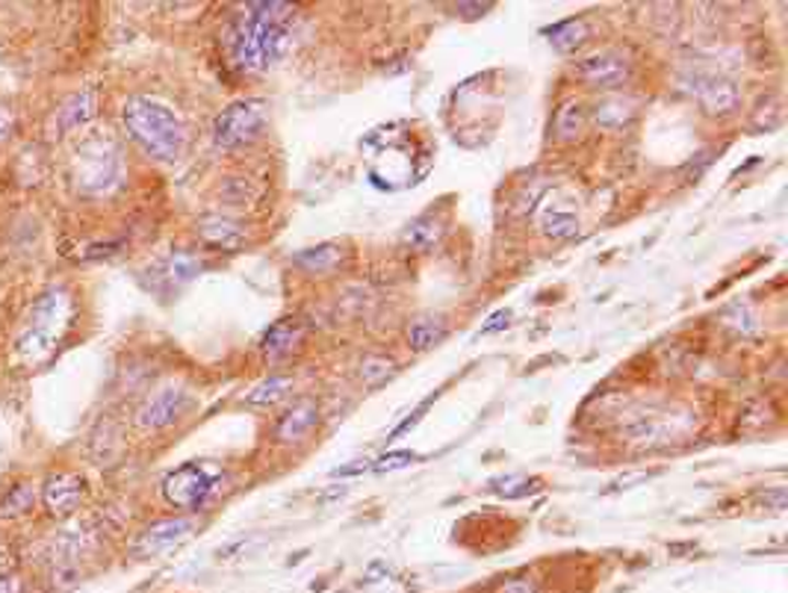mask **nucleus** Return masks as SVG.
Masks as SVG:
<instances>
[{"instance_id":"nucleus-29","label":"nucleus","mask_w":788,"mask_h":593,"mask_svg":"<svg viewBox=\"0 0 788 593\" xmlns=\"http://www.w3.org/2000/svg\"><path fill=\"white\" fill-rule=\"evenodd\" d=\"M414 461H417V455H414V452H390V455H384V458H379L372 470H375V472H396V470H405V467H410Z\"/></svg>"},{"instance_id":"nucleus-27","label":"nucleus","mask_w":788,"mask_h":593,"mask_svg":"<svg viewBox=\"0 0 788 593\" xmlns=\"http://www.w3.org/2000/svg\"><path fill=\"white\" fill-rule=\"evenodd\" d=\"M393 372V360L390 358H381V355H370V358H363L361 363V381L367 387H375L381 384L384 378Z\"/></svg>"},{"instance_id":"nucleus-26","label":"nucleus","mask_w":788,"mask_h":593,"mask_svg":"<svg viewBox=\"0 0 788 593\" xmlns=\"http://www.w3.org/2000/svg\"><path fill=\"white\" fill-rule=\"evenodd\" d=\"M491 490L505 496V500H520V496H529L534 490H541V481L526 479V475H508V479L491 481Z\"/></svg>"},{"instance_id":"nucleus-18","label":"nucleus","mask_w":788,"mask_h":593,"mask_svg":"<svg viewBox=\"0 0 788 593\" xmlns=\"http://www.w3.org/2000/svg\"><path fill=\"white\" fill-rule=\"evenodd\" d=\"M295 264L304 266L307 272L314 275H325V272H334L337 266L342 264V248L340 245H316V248H304L295 255Z\"/></svg>"},{"instance_id":"nucleus-3","label":"nucleus","mask_w":788,"mask_h":593,"mask_svg":"<svg viewBox=\"0 0 788 593\" xmlns=\"http://www.w3.org/2000/svg\"><path fill=\"white\" fill-rule=\"evenodd\" d=\"M71 313H75V304H71V295L66 290L54 287V290L45 292L24 320V328L15 339V355L24 363H42L50 351L57 349V343L71 325Z\"/></svg>"},{"instance_id":"nucleus-10","label":"nucleus","mask_w":788,"mask_h":593,"mask_svg":"<svg viewBox=\"0 0 788 593\" xmlns=\"http://www.w3.org/2000/svg\"><path fill=\"white\" fill-rule=\"evenodd\" d=\"M629 71H632L629 59L623 57V54H618V51L590 54V57L582 59L579 68H576V75L588 86H594V89H618V86H623L629 80Z\"/></svg>"},{"instance_id":"nucleus-19","label":"nucleus","mask_w":788,"mask_h":593,"mask_svg":"<svg viewBox=\"0 0 788 593\" xmlns=\"http://www.w3.org/2000/svg\"><path fill=\"white\" fill-rule=\"evenodd\" d=\"M447 334V325L440 316H419L408 325V346L414 351H428Z\"/></svg>"},{"instance_id":"nucleus-13","label":"nucleus","mask_w":788,"mask_h":593,"mask_svg":"<svg viewBox=\"0 0 788 593\" xmlns=\"http://www.w3.org/2000/svg\"><path fill=\"white\" fill-rule=\"evenodd\" d=\"M199 234L204 243L213 245V248H222V251H237V248L246 245L243 227L225 216H204L199 222Z\"/></svg>"},{"instance_id":"nucleus-7","label":"nucleus","mask_w":788,"mask_h":593,"mask_svg":"<svg viewBox=\"0 0 788 593\" xmlns=\"http://www.w3.org/2000/svg\"><path fill=\"white\" fill-rule=\"evenodd\" d=\"M679 86L691 94L709 115H732L741 104V89L735 80L718 71H688L679 77Z\"/></svg>"},{"instance_id":"nucleus-22","label":"nucleus","mask_w":788,"mask_h":593,"mask_svg":"<svg viewBox=\"0 0 788 593\" xmlns=\"http://www.w3.org/2000/svg\"><path fill=\"white\" fill-rule=\"evenodd\" d=\"M199 272H201V260L195 255H187V251H175V255L162 264V278L169 283H175V287L190 283Z\"/></svg>"},{"instance_id":"nucleus-9","label":"nucleus","mask_w":788,"mask_h":593,"mask_svg":"<svg viewBox=\"0 0 788 593\" xmlns=\"http://www.w3.org/2000/svg\"><path fill=\"white\" fill-rule=\"evenodd\" d=\"M187 407H190V395L183 393L181 387H162L139 407L136 423H139V428H148V432H160L166 425L178 423Z\"/></svg>"},{"instance_id":"nucleus-1","label":"nucleus","mask_w":788,"mask_h":593,"mask_svg":"<svg viewBox=\"0 0 788 593\" xmlns=\"http://www.w3.org/2000/svg\"><path fill=\"white\" fill-rule=\"evenodd\" d=\"M290 3H248L230 30V57L239 71L260 75L278 66L293 47V33L286 21L293 19Z\"/></svg>"},{"instance_id":"nucleus-23","label":"nucleus","mask_w":788,"mask_h":593,"mask_svg":"<svg viewBox=\"0 0 788 593\" xmlns=\"http://www.w3.org/2000/svg\"><path fill=\"white\" fill-rule=\"evenodd\" d=\"M290 387H293V378L272 376V378H267V381H260V384H257L255 390L246 395V402L248 405H260V407L275 405V402H281V399H284Z\"/></svg>"},{"instance_id":"nucleus-12","label":"nucleus","mask_w":788,"mask_h":593,"mask_svg":"<svg viewBox=\"0 0 788 593\" xmlns=\"http://www.w3.org/2000/svg\"><path fill=\"white\" fill-rule=\"evenodd\" d=\"M83 500V479L80 475H71V472H59V475H50L48 484H45V505H48L50 514H68V511L77 508V502Z\"/></svg>"},{"instance_id":"nucleus-11","label":"nucleus","mask_w":788,"mask_h":593,"mask_svg":"<svg viewBox=\"0 0 788 593\" xmlns=\"http://www.w3.org/2000/svg\"><path fill=\"white\" fill-rule=\"evenodd\" d=\"M192 528H195V523L190 517L160 519V523H154V526H148L143 535L136 537L131 552H134V558L160 556L166 549L178 547L181 540H187L192 535Z\"/></svg>"},{"instance_id":"nucleus-5","label":"nucleus","mask_w":788,"mask_h":593,"mask_svg":"<svg viewBox=\"0 0 788 593\" xmlns=\"http://www.w3.org/2000/svg\"><path fill=\"white\" fill-rule=\"evenodd\" d=\"M222 488V472L210 463H183L162 481V496L175 508L195 511Z\"/></svg>"},{"instance_id":"nucleus-21","label":"nucleus","mask_w":788,"mask_h":593,"mask_svg":"<svg viewBox=\"0 0 788 593\" xmlns=\"http://www.w3.org/2000/svg\"><path fill=\"white\" fill-rule=\"evenodd\" d=\"M588 36H590V30L582 19L561 21V24H555V27L550 30V42L559 47V51H564V54L585 45V42H588Z\"/></svg>"},{"instance_id":"nucleus-33","label":"nucleus","mask_w":788,"mask_h":593,"mask_svg":"<svg viewBox=\"0 0 788 593\" xmlns=\"http://www.w3.org/2000/svg\"><path fill=\"white\" fill-rule=\"evenodd\" d=\"M508 320H511V313L508 311H499L491 316V322H487L485 328H482V334H494V331H503L505 325H508Z\"/></svg>"},{"instance_id":"nucleus-2","label":"nucleus","mask_w":788,"mask_h":593,"mask_svg":"<svg viewBox=\"0 0 788 593\" xmlns=\"http://www.w3.org/2000/svg\"><path fill=\"white\" fill-rule=\"evenodd\" d=\"M124 127L134 136L136 145L157 160L181 157L183 142H187L181 119L171 107L154 101L148 94H136L124 104Z\"/></svg>"},{"instance_id":"nucleus-17","label":"nucleus","mask_w":788,"mask_h":593,"mask_svg":"<svg viewBox=\"0 0 788 593\" xmlns=\"http://www.w3.org/2000/svg\"><path fill=\"white\" fill-rule=\"evenodd\" d=\"M299 339H302V325L299 322H278L272 328L267 331V337H263V355L269 360H278L290 355V351L299 346Z\"/></svg>"},{"instance_id":"nucleus-34","label":"nucleus","mask_w":788,"mask_h":593,"mask_svg":"<svg viewBox=\"0 0 788 593\" xmlns=\"http://www.w3.org/2000/svg\"><path fill=\"white\" fill-rule=\"evenodd\" d=\"M12 127V115L0 107V139H7V133H10Z\"/></svg>"},{"instance_id":"nucleus-15","label":"nucleus","mask_w":788,"mask_h":593,"mask_svg":"<svg viewBox=\"0 0 788 593\" xmlns=\"http://www.w3.org/2000/svg\"><path fill=\"white\" fill-rule=\"evenodd\" d=\"M632 119H635V101H632V98H623V94H608V98H603V101L594 107V122H597L603 131H620V127H627Z\"/></svg>"},{"instance_id":"nucleus-28","label":"nucleus","mask_w":788,"mask_h":593,"mask_svg":"<svg viewBox=\"0 0 788 593\" xmlns=\"http://www.w3.org/2000/svg\"><path fill=\"white\" fill-rule=\"evenodd\" d=\"M30 505H33V488H30V484H21V488L12 490L7 500L0 502V514H3V517H15L21 511H30Z\"/></svg>"},{"instance_id":"nucleus-24","label":"nucleus","mask_w":788,"mask_h":593,"mask_svg":"<svg viewBox=\"0 0 788 593\" xmlns=\"http://www.w3.org/2000/svg\"><path fill=\"white\" fill-rule=\"evenodd\" d=\"M541 227H543V234L552 236V239H567V236H573L576 231H579V219L573 216L571 210L550 208L547 213H543Z\"/></svg>"},{"instance_id":"nucleus-31","label":"nucleus","mask_w":788,"mask_h":593,"mask_svg":"<svg viewBox=\"0 0 788 593\" xmlns=\"http://www.w3.org/2000/svg\"><path fill=\"white\" fill-rule=\"evenodd\" d=\"M0 593H24V584H21L19 575L0 573Z\"/></svg>"},{"instance_id":"nucleus-4","label":"nucleus","mask_w":788,"mask_h":593,"mask_svg":"<svg viewBox=\"0 0 788 593\" xmlns=\"http://www.w3.org/2000/svg\"><path fill=\"white\" fill-rule=\"evenodd\" d=\"M122 183V154L113 139L95 136L77 152V187L89 195H106Z\"/></svg>"},{"instance_id":"nucleus-30","label":"nucleus","mask_w":788,"mask_h":593,"mask_svg":"<svg viewBox=\"0 0 788 593\" xmlns=\"http://www.w3.org/2000/svg\"><path fill=\"white\" fill-rule=\"evenodd\" d=\"M503 593H538L532 579H511V582L505 584Z\"/></svg>"},{"instance_id":"nucleus-25","label":"nucleus","mask_w":788,"mask_h":593,"mask_svg":"<svg viewBox=\"0 0 788 593\" xmlns=\"http://www.w3.org/2000/svg\"><path fill=\"white\" fill-rule=\"evenodd\" d=\"M582 122H585V115H582V107L576 104V101L561 104V110L555 113V136H559L561 142L579 139Z\"/></svg>"},{"instance_id":"nucleus-20","label":"nucleus","mask_w":788,"mask_h":593,"mask_svg":"<svg viewBox=\"0 0 788 593\" xmlns=\"http://www.w3.org/2000/svg\"><path fill=\"white\" fill-rule=\"evenodd\" d=\"M443 236V227L435 216H419L414 219L408 227H405V243L414 248V251H431Z\"/></svg>"},{"instance_id":"nucleus-14","label":"nucleus","mask_w":788,"mask_h":593,"mask_svg":"<svg viewBox=\"0 0 788 593\" xmlns=\"http://www.w3.org/2000/svg\"><path fill=\"white\" fill-rule=\"evenodd\" d=\"M319 419V411H316L314 402H299L293 411H286L284 419L278 423V440L281 443H302L311 428Z\"/></svg>"},{"instance_id":"nucleus-16","label":"nucleus","mask_w":788,"mask_h":593,"mask_svg":"<svg viewBox=\"0 0 788 593\" xmlns=\"http://www.w3.org/2000/svg\"><path fill=\"white\" fill-rule=\"evenodd\" d=\"M95 107H98V94L92 92V89H83V92L71 94L66 104L59 107L57 113L59 131H71V127L86 124L92 115H95Z\"/></svg>"},{"instance_id":"nucleus-8","label":"nucleus","mask_w":788,"mask_h":593,"mask_svg":"<svg viewBox=\"0 0 788 593\" xmlns=\"http://www.w3.org/2000/svg\"><path fill=\"white\" fill-rule=\"evenodd\" d=\"M691 428V414H644L635 416V419L623 428V437H627L629 443H638V446H665V443H674L676 437H685Z\"/></svg>"},{"instance_id":"nucleus-32","label":"nucleus","mask_w":788,"mask_h":593,"mask_svg":"<svg viewBox=\"0 0 788 593\" xmlns=\"http://www.w3.org/2000/svg\"><path fill=\"white\" fill-rule=\"evenodd\" d=\"M487 10H494V3H458L455 12H470L466 19H479V15H485Z\"/></svg>"},{"instance_id":"nucleus-6","label":"nucleus","mask_w":788,"mask_h":593,"mask_svg":"<svg viewBox=\"0 0 788 593\" xmlns=\"http://www.w3.org/2000/svg\"><path fill=\"white\" fill-rule=\"evenodd\" d=\"M267 124V107L248 98V101H237L228 110H222L213 122V139L218 148H239L255 142Z\"/></svg>"}]
</instances>
